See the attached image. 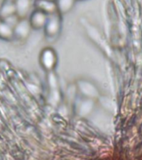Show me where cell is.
Instances as JSON below:
<instances>
[{"label":"cell","instance_id":"1","mask_svg":"<svg viewBox=\"0 0 142 160\" xmlns=\"http://www.w3.org/2000/svg\"><path fill=\"white\" fill-rule=\"evenodd\" d=\"M61 14L56 12L49 15L46 24L45 26V33L50 37H55L60 33L61 30Z\"/></svg>","mask_w":142,"mask_h":160},{"label":"cell","instance_id":"2","mask_svg":"<svg viewBox=\"0 0 142 160\" xmlns=\"http://www.w3.org/2000/svg\"><path fill=\"white\" fill-rule=\"evenodd\" d=\"M34 6L35 9L39 10L48 15L58 12L56 2L52 0H34Z\"/></svg>","mask_w":142,"mask_h":160},{"label":"cell","instance_id":"3","mask_svg":"<svg viewBox=\"0 0 142 160\" xmlns=\"http://www.w3.org/2000/svg\"><path fill=\"white\" fill-rule=\"evenodd\" d=\"M49 15L41 12L39 10L35 9L31 13L29 18L30 27L34 28L35 29H39L42 28H45L46 22H47Z\"/></svg>","mask_w":142,"mask_h":160},{"label":"cell","instance_id":"4","mask_svg":"<svg viewBox=\"0 0 142 160\" xmlns=\"http://www.w3.org/2000/svg\"><path fill=\"white\" fill-rule=\"evenodd\" d=\"M41 62L44 68H45L47 70L53 69L57 62V56L55 51L51 48L45 49L42 53Z\"/></svg>","mask_w":142,"mask_h":160},{"label":"cell","instance_id":"5","mask_svg":"<svg viewBox=\"0 0 142 160\" xmlns=\"http://www.w3.org/2000/svg\"><path fill=\"white\" fill-rule=\"evenodd\" d=\"M75 1L77 0H56L55 2L57 4L58 12L61 15L67 13L73 8Z\"/></svg>","mask_w":142,"mask_h":160},{"label":"cell","instance_id":"6","mask_svg":"<svg viewBox=\"0 0 142 160\" xmlns=\"http://www.w3.org/2000/svg\"><path fill=\"white\" fill-rule=\"evenodd\" d=\"M32 0H15L14 4L16 7V12L20 16H24L27 14L30 7H31Z\"/></svg>","mask_w":142,"mask_h":160},{"label":"cell","instance_id":"7","mask_svg":"<svg viewBox=\"0 0 142 160\" xmlns=\"http://www.w3.org/2000/svg\"><path fill=\"white\" fill-rule=\"evenodd\" d=\"M52 1H56V0H52Z\"/></svg>","mask_w":142,"mask_h":160}]
</instances>
